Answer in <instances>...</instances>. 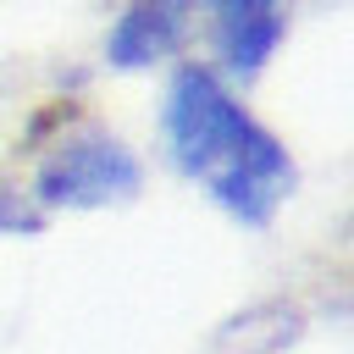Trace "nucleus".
I'll return each mask as SVG.
<instances>
[{
  "mask_svg": "<svg viewBox=\"0 0 354 354\" xmlns=\"http://www.w3.org/2000/svg\"><path fill=\"white\" fill-rule=\"evenodd\" d=\"M216 6H221V17H227V55H232L238 66H254V61L266 55V39H271L266 11H271L277 0H216Z\"/></svg>",
  "mask_w": 354,
  "mask_h": 354,
  "instance_id": "20e7f679",
  "label": "nucleus"
},
{
  "mask_svg": "<svg viewBox=\"0 0 354 354\" xmlns=\"http://www.w3.org/2000/svg\"><path fill=\"white\" fill-rule=\"evenodd\" d=\"M166 39H171V6H166V0H144V6H133L127 22L116 28L111 55H116V61H149Z\"/></svg>",
  "mask_w": 354,
  "mask_h": 354,
  "instance_id": "7ed1b4c3",
  "label": "nucleus"
},
{
  "mask_svg": "<svg viewBox=\"0 0 354 354\" xmlns=\"http://www.w3.org/2000/svg\"><path fill=\"white\" fill-rule=\"evenodd\" d=\"M133 171H127V160L111 149V144H94V149H66L61 160H55V171H50V194H61V199H94V194H105V188H122Z\"/></svg>",
  "mask_w": 354,
  "mask_h": 354,
  "instance_id": "f03ea898",
  "label": "nucleus"
},
{
  "mask_svg": "<svg viewBox=\"0 0 354 354\" xmlns=\"http://www.w3.org/2000/svg\"><path fill=\"white\" fill-rule=\"evenodd\" d=\"M166 133H171V155L205 177L216 188V199H227L243 216L271 210L288 166L282 149L271 144V133H260L232 100L227 88L205 72V66H183L171 83V105H166Z\"/></svg>",
  "mask_w": 354,
  "mask_h": 354,
  "instance_id": "f257e3e1",
  "label": "nucleus"
}]
</instances>
